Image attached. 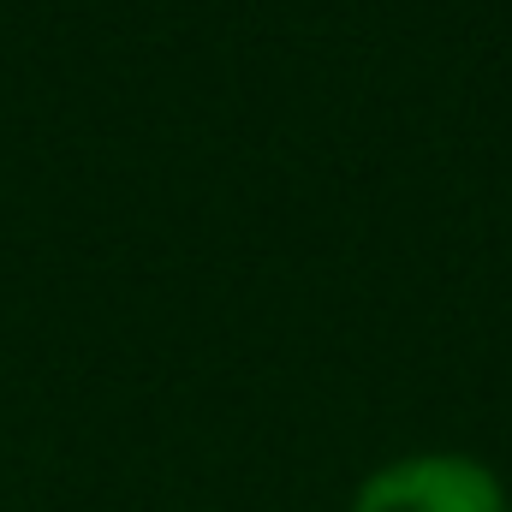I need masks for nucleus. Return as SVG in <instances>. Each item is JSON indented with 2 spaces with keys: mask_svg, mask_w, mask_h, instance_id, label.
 <instances>
[{
  "mask_svg": "<svg viewBox=\"0 0 512 512\" xmlns=\"http://www.w3.org/2000/svg\"><path fill=\"white\" fill-rule=\"evenodd\" d=\"M352 512H507V489L465 453H405L358 483Z\"/></svg>",
  "mask_w": 512,
  "mask_h": 512,
  "instance_id": "1",
  "label": "nucleus"
}]
</instances>
